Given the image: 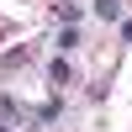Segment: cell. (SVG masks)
I'll return each instance as SVG.
<instances>
[{
    "label": "cell",
    "mask_w": 132,
    "mask_h": 132,
    "mask_svg": "<svg viewBox=\"0 0 132 132\" xmlns=\"http://www.w3.org/2000/svg\"><path fill=\"white\" fill-rule=\"evenodd\" d=\"M58 48H63V53H69V48H79V32H74V27H63V32H58Z\"/></svg>",
    "instance_id": "cell-1"
}]
</instances>
